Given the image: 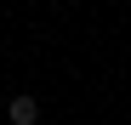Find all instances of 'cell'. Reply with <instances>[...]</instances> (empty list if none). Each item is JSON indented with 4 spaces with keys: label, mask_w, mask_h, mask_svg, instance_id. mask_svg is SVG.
<instances>
[{
    "label": "cell",
    "mask_w": 131,
    "mask_h": 125,
    "mask_svg": "<svg viewBox=\"0 0 131 125\" xmlns=\"http://www.w3.org/2000/svg\"><path fill=\"white\" fill-rule=\"evenodd\" d=\"M6 119H12V125H40V97H34V91H17V97L6 102Z\"/></svg>",
    "instance_id": "1"
}]
</instances>
